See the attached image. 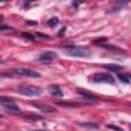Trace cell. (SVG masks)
Masks as SVG:
<instances>
[{
	"instance_id": "1",
	"label": "cell",
	"mask_w": 131,
	"mask_h": 131,
	"mask_svg": "<svg viewBox=\"0 0 131 131\" xmlns=\"http://www.w3.org/2000/svg\"><path fill=\"white\" fill-rule=\"evenodd\" d=\"M3 76H23V77H39L40 74L34 70H29V68H14V70H9V71H5Z\"/></svg>"
},
{
	"instance_id": "5",
	"label": "cell",
	"mask_w": 131,
	"mask_h": 131,
	"mask_svg": "<svg viewBox=\"0 0 131 131\" xmlns=\"http://www.w3.org/2000/svg\"><path fill=\"white\" fill-rule=\"evenodd\" d=\"M93 80H94V82H99V83H110V85H114V83H116V79H114L111 74H105V73L94 74V76H93Z\"/></svg>"
},
{
	"instance_id": "4",
	"label": "cell",
	"mask_w": 131,
	"mask_h": 131,
	"mask_svg": "<svg viewBox=\"0 0 131 131\" xmlns=\"http://www.w3.org/2000/svg\"><path fill=\"white\" fill-rule=\"evenodd\" d=\"M67 54L73 56V57H88L91 54V51L83 46H73V48H67Z\"/></svg>"
},
{
	"instance_id": "7",
	"label": "cell",
	"mask_w": 131,
	"mask_h": 131,
	"mask_svg": "<svg viewBox=\"0 0 131 131\" xmlns=\"http://www.w3.org/2000/svg\"><path fill=\"white\" fill-rule=\"evenodd\" d=\"M48 91H49V94L54 96V97H62V96H63V91H62V88H60L59 85H49V86H48Z\"/></svg>"
},
{
	"instance_id": "9",
	"label": "cell",
	"mask_w": 131,
	"mask_h": 131,
	"mask_svg": "<svg viewBox=\"0 0 131 131\" xmlns=\"http://www.w3.org/2000/svg\"><path fill=\"white\" fill-rule=\"evenodd\" d=\"M79 94H82L83 97H88V100H91V102H97V100H99L96 96H93L91 93H88V91H83V90H79Z\"/></svg>"
},
{
	"instance_id": "11",
	"label": "cell",
	"mask_w": 131,
	"mask_h": 131,
	"mask_svg": "<svg viewBox=\"0 0 131 131\" xmlns=\"http://www.w3.org/2000/svg\"><path fill=\"white\" fill-rule=\"evenodd\" d=\"M59 23V19H56V17H52L51 20H48V26H56Z\"/></svg>"
},
{
	"instance_id": "15",
	"label": "cell",
	"mask_w": 131,
	"mask_h": 131,
	"mask_svg": "<svg viewBox=\"0 0 131 131\" xmlns=\"http://www.w3.org/2000/svg\"><path fill=\"white\" fill-rule=\"evenodd\" d=\"M39 131H43V129H39Z\"/></svg>"
},
{
	"instance_id": "13",
	"label": "cell",
	"mask_w": 131,
	"mask_h": 131,
	"mask_svg": "<svg viewBox=\"0 0 131 131\" xmlns=\"http://www.w3.org/2000/svg\"><path fill=\"white\" fill-rule=\"evenodd\" d=\"M0 31H13V28H9L6 25H2V26H0Z\"/></svg>"
},
{
	"instance_id": "12",
	"label": "cell",
	"mask_w": 131,
	"mask_h": 131,
	"mask_svg": "<svg viewBox=\"0 0 131 131\" xmlns=\"http://www.w3.org/2000/svg\"><path fill=\"white\" fill-rule=\"evenodd\" d=\"M117 77H119V80H122V82H125V83L129 82V77H126V76H123V74H119Z\"/></svg>"
},
{
	"instance_id": "8",
	"label": "cell",
	"mask_w": 131,
	"mask_h": 131,
	"mask_svg": "<svg viewBox=\"0 0 131 131\" xmlns=\"http://www.w3.org/2000/svg\"><path fill=\"white\" fill-rule=\"evenodd\" d=\"M56 59V52H52V51H48V52H43L42 56H40V62L42 63H49L51 60H54Z\"/></svg>"
},
{
	"instance_id": "2",
	"label": "cell",
	"mask_w": 131,
	"mask_h": 131,
	"mask_svg": "<svg viewBox=\"0 0 131 131\" xmlns=\"http://www.w3.org/2000/svg\"><path fill=\"white\" fill-rule=\"evenodd\" d=\"M19 93L23 94V96L36 97V96H40L42 94V90L39 86H34V85H20L19 86Z\"/></svg>"
},
{
	"instance_id": "6",
	"label": "cell",
	"mask_w": 131,
	"mask_h": 131,
	"mask_svg": "<svg viewBox=\"0 0 131 131\" xmlns=\"http://www.w3.org/2000/svg\"><path fill=\"white\" fill-rule=\"evenodd\" d=\"M31 105H32L34 108H37V110L43 111V113H54V111H56V108H54L52 105H48V103H42V102H31Z\"/></svg>"
},
{
	"instance_id": "3",
	"label": "cell",
	"mask_w": 131,
	"mask_h": 131,
	"mask_svg": "<svg viewBox=\"0 0 131 131\" xmlns=\"http://www.w3.org/2000/svg\"><path fill=\"white\" fill-rule=\"evenodd\" d=\"M0 103L3 105V108L8 111V113H13V114H20V110L19 106L16 105V102L13 99H8V97H0Z\"/></svg>"
},
{
	"instance_id": "10",
	"label": "cell",
	"mask_w": 131,
	"mask_h": 131,
	"mask_svg": "<svg viewBox=\"0 0 131 131\" xmlns=\"http://www.w3.org/2000/svg\"><path fill=\"white\" fill-rule=\"evenodd\" d=\"M105 68L110 70V71H120V70H122L119 65H105Z\"/></svg>"
},
{
	"instance_id": "14",
	"label": "cell",
	"mask_w": 131,
	"mask_h": 131,
	"mask_svg": "<svg viewBox=\"0 0 131 131\" xmlns=\"http://www.w3.org/2000/svg\"><path fill=\"white\" fill-rule=\"evenodd\" d=\"M83 126H90V128H97V123H82Z\"/></svg>"
}]
</instances>
